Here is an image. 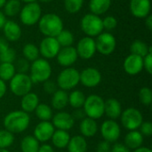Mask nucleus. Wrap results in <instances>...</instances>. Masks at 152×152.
Masks as SVG:
<instances>
[{"mask_svg": "<svg viewBox=\"0 0 152 152\" xmlns=\"http://www.w3.org/2000/svg\"><path fill=\"white\" fill-rule=\"evenodd\" d=\"M30 124L29 114L20 110H13L6 114L4 118V129L10 133L16 134L26 131Z\"/></svg>", "mask_w": 152, "mask_h": 152, "instance_id": "obj_1", "label": "nucleus"}, {"mask_svg": "<svg viewBox=\"0 0 152 152\" xmlns=\"http://www.w3.org/2000/svg\"><path fill=\"white\" fill-rule=\"evenodd\" d=\"M39 31L48 37H56L63 29V21L56 13L48 12L42 15L38 21Z\"/></svg>", "mask_w": 152, "mask_h": 152, "instance_id": "obj_2", "label": "nucleus"}, {"mask_svg": "<svg viewBox=\"0 0 152 152\" xmlns=\"http://www.w3.org/2000/svg\"><path fill=\"white\" fill-rule=\"evenodd\" d=\"M29 77L33 84H43L46 80L50 79L52 76V66L48 60L44 58H38L32 61L29 67Z\"/></svg>", "mask_w": 152, "mask_h": 152, "instance_id": "obj_3", "label": "nucleus"}, {"mask_svg": "<svg viewBox=\"0 0 152 152\" xmlns=\"http://www.w3.org/2000/svg\"><path fill=\"white\" fill-rule=\"evenodd\" d=\"M82 109L87 118L100 119L104 115V100L98 94H90L86 97Z\"/></svg>", "mask_w": 152, "mask_h": 152, "instance_id": "obj_4", "label": "nucleus"}, {"mask_svg": "<svg viewBox=\"0 0 152 152\" xmlns=\"http://www.w3.org/2000/svg\"><path fill=\"white\" fill-rule=\"evenodd\" d=\"M81 30L86 35V37H96L102 32H103L102 19L95 14L87 13L84 15L80 20Z\"/></svg>", "mask_w": 152, "mask_h": 152, "instance_id": "obj_5", "label": "nucleus"}, {"mask_svg": "<svg viewBox=\"0 0 152 152\" xmlns=\"http://www.w3.org/2000/svg\"><path fill=\"white\" fill-rule=\"evenodd\" d=\"M20 22L25 26H34L38 23L42 16V9L37 2L27 3L21 6L19 13Z\"/></svg>", "mask_w": 152, "mask_h": 152, "instance_id": "obj_6", "label": "nucleus"}, {"mask_svg": "<svg viewBox=\"0 0 152 152\" xmlns=\"http://www.w3.org/2000/svg\"><path fill=\"white\" fill-rule=\"evenodd\" d=\"M79 74L80 72L72 67L63 69L57 76L56 84L58 88L69 91L75 88L79 84Z\"/></svg>", "mask_w": 152, "mask_h": 152, "instance_id": "obj_7", "label": "nucleus"}, {"mask_svg": "<svg viewBox=\"0 0 152 152\" xmlns=\"http://www.w3.org/2000/svg\"><path fill=\"white\" fill-rule=\"evenodd\" d=\"M9 82L10 90L15 96L22 97L31 92L33 83L27 73H16Z\"/></svg>", "mask_w": 152, "mask_h": 152, "instance_id": "obj_8", "label": "nucleus"}, {"mask_svg": "<svg viewBox=\"0 0 152 152\" xmlns=\"http://www.w3.org/2000/svg\"><path fill=\"white\" fill-rule=\"evenodd\" d=\"M119 118L121 121V125L128 131L138 130L140 126L143 122L142 112L134 107L124 110Z\"/></svg>", "mask_w": 152, "mask_h": 152, "instance_id": "obj_9", "label": "nucleus"}, {"mask_svg": "<svg viewBox=\"0 0 152 152\" xmlns=\"http://www.w3.org/2000/svg\"><path fill=\"white\" fill-rule=\"evenodd\" d=\"M96 52L102 55H110L117 47L116 37L110 32H102L96 37L95 40Z\"/></svg>", "mask_w": 152, "mask_h": 152, "instance_id": "obj_10", "label": "nucleus"}, {"mask_svg": "<svg viewBox=\"0 0 152 152\" xmlns=\"http://www.w3.org/2000/svg\"><path fill=\"white\" fill-rule=\"evenodd\" d=\"M101 134L104 141L110 143H115L121 135V128L116 120L107 119L102 122L100 127Z\"/></svg>", "mask_w": 152, "mask_h": 152, "instance_id": "obj_11", "label": "nucleus"}, {"mask_svg": "<svg viewBox=\"0 0 152 152\" xmlns=\"http://www.w3.org/2000/svg\"><path fill=\"white\" fill-rule=\"evenodd\" d=\"M76 51L77 56L83 60H89L93 58L96 53L95 40L90 37H84L81 38L77 45Z\"/></svg>", "mask_w": 152, "mask_h": 152, "instance_id": "obj_12", "label": "nucleus"}, {"mask_svg": "<svg viewBox=\"0 0 152 152\" xmlns=\"http://www.w3.org/2000/svg\"><path fill=\"white\" fill-rule=\"evenodd\" d=\"M39 53L45 60L53 59L57 56L61 46L55 37H45L39 45Z\"/></svg>", "mask_w": 152, "mask_h": 152, "instance_id": "obj_13", "label": "nucleus"}, {"mask_svg": "<svg viewBox=\"0 0 152 152\" xmlns=\"http://www.w3.org/2000/svg\"><path fill=\"white\" fill-rule=\"evenodd\" d=\"M102 78V77L101 72L93 67L84 69L79 74V83L88 88L97 86L101 83Z\"/></svg>", "mask_w": 152, "mask_h": 152, "instance_id": "obj_14", "label": "nucleus"}, {"mask_svg": "<svg viewBox=\"0 0 152 152\" xmlns=\"http://www.w3.org/2000/svg\"><path fill=\"white\" fill-rule=\"evenodd\" d=\"M52 120L53 126L58 130L69 131L72 129L75 125V119L73 118L72 115L63 110H61L53 115Z\"/></svg>", "mask_w": 152, "mask_h": 152, "instance_id": "obj_15", "label": "nucleus"}, {"mask_svg": "<svg viewBox=\"0 0 152 152\" xmlns=\"http://www.w3.org/2000/svg\"><path fill=\"white\" fill-rule=\"evenodd\" d=\"M55 131L54 126L50 121H40L34 128L33 136L39 142H46L51 140Z\"/></svg>", "mask_w": 152, "mask_h": 152, "instance_id": "obj_16", "label": "nucleus"}, {"mask_svg": "<svg viewBox=\"0 0 152 152\" xmlns=\"http://www.w3.org/2000/svg\"><path fill=\"white\" fill-rule=\"evenodd\" d=\"M59 65L69 68L71 67L75 62L77 61V53L76 48L74 46H68V47H61L57 56L55 57Z\"/></svg>", "mask_w": 152, "mask_h": 152, "instance_id": "obj_17", "label": "nucleus"}, {"mask_svg": "<svg viewBox=\"0 0 152 152\" xmlns=\"http://www.w3.org/2000/svg\"><path fill=\"white\" fill-rule=\"evenodd\" d=\"M130 12L133 16L138 19H145L151 11V0H130Z\"/></svg>", "mask_w": 152, "mask_h": 152, "instance_id": "obj_18", "label": "nucleus"}, {"mask_svg": "<svg viewBox=\"0 0 152 152\" xmlns=\"http://www.w3.org/2000/svg\"><path fill=\"white\" fill-rule=\"evenodd\" d=\"M124 70L130 76H136L143 69V58L134 54H129L123 63Z\"/></svg>", "mask_w": 152, "mask_h": 152, "instance_id": "obj_19", "label": "nucleus"}, {"mask_svg": "<svg viewBox=\"0 0 152 152\" xmlns=\"http://www.w3.org/2000/svg\"><path fill=\"white\" fill-rule=\"evenodd\" d=\"M122 111V105L118 100L110 98L104 101V115L108 117V119L117 120L120 118Z\"/></svg>", "mask_w": 152, "mask_h": 152, "instance_id": "obj_20", "label": "nucleus"}, {"mask_svg": "<svg viewBox=\"0 0 152 152\" xmlns=\"http://www.w3.org/2000/svg\"><path fill=\"white\" fill-rule=\"evenodd\" d=\"M2 29L4 38L8 42H16L21 37V28L20 25L13 20H6Z\"/></svg>", "mask_w": 152, "mask_h": 152, "instance_id": "obj_21", "label": "nucleus"}, {"mask_svg": "<svg viewBox=\"0 0 152 152\" xmlns=\"http://www.w3.org/2000/svg\"><path fill=\"white\" fill-rule=\"evenodd\" d=\"M99 131V127L96 120L86 117L79 123V132L80 135L86 138L94 137Z\"/></svg>", "mask_w": 152, "mask_h": 152, "instance_id": "obj_22", "label": "nucleus"}, {"mask_svg": "<svg viewBox=\"0 0 152 152\" xmlns=\"http://www.w3.org/2000/svg\"><path fill=\"white\" fill-rule=\"evenodd\" d=\"M39 98L36 93L29 92L23 95L20 100V110L28 114L35 111L36 108L39 104Z\"/></svg>", "mask_w": 152, "mask_h": 152, "instance_id": "obj_23", "label": "nucleus"}, {"mask_svg": "<svg viewBox=\"0 0 152 152\" xmlns=\"http://www.w3.org/2000/svg\"><path fill=\"white\" fill-rule=\"evenodd\" d=\"M69 105V94L67 91L58 89L54 94H52L51 107L56 110H62Z\"/></svg>", "mask_w": 152, "mask_h": 152, "instance_id": "obj_24", "label": "nucleus"}, {"mask_svg": "<svg viewBox=\"0 0 152 152\" xmlns=\"http://www.w3.org/2000/svg\"><path fill=\"white\" fill-rule=\"evenodd\" d=\"M144 142V136L138 130L129 131L125 136L124 144L129 150H135L141 146H142Z\"/></svg>", "mask_w": 152, "mask_h": 152, "instance_id": "obj_25", "label": "nucleus"}, {"mask_svg": "<svg viewBox=\"0 0 152 152\" xmlns=\"http://www.w3.org/2000/svg\"><path fill=\"white\" fill-rule=\"evenodd\" d=\"M67 149L68 152H86L88 149L86 139L82 135H74L70 137Z\"/></svg>", "mask_w": 152, "mask_h": 152, "instance_id": "obj_26", "label": "nucleus"}, {"mask_svg": "<svg viewBox=\"0 0 152 152\" xmlns=\"http://www.w3.org/2000/svg\"><path fill=\"white\" fill-rule=\"evenodd\" d=\"M69 139H70V135L68 131L58 130V129H55V131L51 138L53 145L55 148L60 149V150L67 148Z\"/></svg>", "mask_w": 152, "mask_h": 152, "instance_id": "obj_27", "label": "nucleus"}, {"mask_svg": "<svg viewBox=\"0 0 152 152\" xmlns=\"http://www.w3.org/2000/svg\"><path fill=\"white\" fill-rule=\"evenodd\" d=\"M111 5V0H90L89 9L91 13L101 16L107 12Z\"/></svg>", "mask_w": 152, "mask_h": 152, "instance_id": "obj_28", "label": "nucleus"}, {"mask_svg": "<svg viewBox=\"0 0 152 152\" xmlns=\"http://www.w3.org/2000/svg\"><path fill=\"white\" fill-rule=\"evenodd\" d=\"M130 53L131 54L138 55L143 58L149 53H152V47L148 45L142 40L136 39L130 45Z\"/></svg>", "mask_w": 152, "mask_h": 152, "instance_id": "obj_29", "label": "nucleus"}, {"mask_svg": "<svg viewBox=\"0 0 152 152\" xmlns=\"http://www.w3.org/2000/svg\"><path fill=\"white\" fill-rule=\"evenodd\" d=\"M40 146V142L33 135H26L20 141L21 152H37Z\"/></svg>", "mask_w": 152, "mask_h": 152, "instance_id": "obj_30", "label": "nucleus"}, {"mask_svg": "<svg viewBox=\"0 0 152 152\" xmlns=\"http://www.w3.org/2000/svg\"><path fill=\"white\" fill-rule=\"evenodd\" d=\"M34 112L40 121H50L53 116L52 107L46 103H39Z\"/></svg>", "mask_w": 152, "mask_h": 152, "instance_id": "obj_31", "label": "nucleus"}, {"mask_svg": "<svg viewBox=\"0 0 152 152\" xmlns=\"http://www.w3.org/2000/svg\"><path fill=\"white\" fill-rule=\"evenodd\" d=\"M86 95L80 90H74L69 94V104L75 110L81 109L85 103Z\"/></svg>", "mask_w": 152, "mask_h": 152, "instance_id": "obj_32", "label": "nucleus"}, {"mask_svg": "<svg viewBox=\"0 0 152 152\" xmlns=\"http://www.w3.org/2000/svg\"><path fill=\"white\" fill-rule=\"evenodd\" d=\"M4 14L8 17L18 15L21 9V2L19 0H7L4 5Z\"/></svg>", "mask_w": 152, "mask_h": 152, "instance_id": "obj_33", "label": "nucleus"}, {"mask_svg": "<svg viewBox=\"0 0 152 152\" xmlns=\"http://www.w3.org/2000/svg\"><path fill=\"white\" fill-rule=\"evenodd\" d=\"M22 54H23L24 59H26L28 61H31V62L37 60L40 55L38 47L32 43H28L23 46Z\"/></svg>", "mask_w": 152, "mask_h": 152, "instance_id": "obj_34", "label": "nucleus"}, {"mask_svg": "<svg viewBox=\"0 0 152 152\" xmlns=\"http://www.w3.org/2000/svg\"><path fill=\"white\" fill-rule=\"evenodd\" d=\"M16 73V69L13 63L0 62V79L4 82L10 81Z\"/></svg>", "mask_w": 152, "mask_h": 152, "instance_id": "obj_35", "label": "nucleus"}, {"mask_svg": "<svg viewBox=\"0 0 152 152\" xmlns=\"http://www.w3.org/2000/svg\"><path fill=\"white\" fill-rule=\"evenodd\" d=\"M55 38L61 47L72 46L74 40H75L74 35L72 34V32L68 29H64V28L59 33V35Z\"/></svg>", "mask_w": 152, "mask_h": 152, "instance_id": "obj_36", "label": "nucleus"}, {"mask_svg": "<svg viewBox=\"0 0 152 152\" xmlns=\"http://www.w3.org/2000/svg\"><path fill=\"white\" fill-rule=\"evenodd\" d=\"M14 142V134L5 129L0 130V149H8Z\"/></svg>", "mask_w": 152, "mask_h": 152, "instance_id": "obj_37", "label": "nucleus"}, {"mask_svg": "<svg viewBox=\"0 0 152 152\" xmlns=\"http://www.w3.org/2000/svg\"><path fill=\"white\" fill-rule=\"evenodd\" d=\"M64 8L69 13L78 12L84 5V0H64Z\"/></svg>", "mask_w": 152, "mask_h": 152, "instance_id": "obj_38", "label": "nucleus"}, {"mask_svg": "<svg viewBox=\"0 0 152 152\" xmlns=\"http://www.w3.org/2000/svg\"><path fill=\"white\" fill-rule=\"evenodd\" d=\"M139 100L144 106H150L152 102V91L150 87H142L139 92Z\"/></svg>", "mask_w": 152, "mask_h": 152, "instance_id": "obj_39", "label": "nucleus"}, {"mask_svg": "<svg viewBox=\"0 0 152 152\" xmlns=\"http://www.w3.org/2000/svg\"><path fill=\"white\" fill-rule=\"evenodd\" d=\"M15 60H16V52L12 47H9L6 51L0 53V62L13 63Z\"/></svg>", "mask_w": 152, "mask_h": 152, "instance_id": "obj_40", "label": "nucleus"}, {"mask_svg": "<svg viewBox=\"0 0 152 152\" xmlns=\"http://www.w3.org/2000/svg\"><path fill=\"white\" fill-rule=\"evenodd\" d=\"M102 26L103 29H106L108 31L113 30L118 26V20L114 16L108 15L104 19H102Z\"/></svg>", "mask_w": 152, "mask_h": 152, "instance_id": "obj_41", "label": "nucleus"}, {"mask_svg": "<svg viewBox=\"0 0 152 152\" xmlns=\"http://www.w3.org/2000/svg\"><path fill=\"white\" fill-rule=\"evenodd\" d=\"M16 69L17 73H27L29 70V61H28L26 59L21 58L17 61V63L14 65Z\"/></svg>", "mask_w": 152, "mask_h": 152, "instance_id": "obj_42", "label": "nucleus"}, {"mask_svg": "<svg viewBox=\"0 0 152 152\" xmlns=\"http://www.w3.org/2000/svg\"><path fill=\"white\" fill-rule=\"evenodd\" d=\"M43 88L46 94H51V95L58 90V86H57L56 82H54L51 79H48L43 83Z\"/></svg>", "mask_w": 152, "mask_h": 152, "instance_id": "obj_43", "label": "nucleus"}, {"mask_svg": "<svg viewBox=\"0 0 152 152\" xmlns=\"http://www.w3.org/2000/svg\"><path fill=\"white\" fill-rule=\"evenodd\" d=\"M140 133L146 137L152 135V123L151 121H143L139 127Z\"/></svg>", "mask_w": 152, "mask_h": 152, "instance_id": "obj_44", "label": "nucleus"}, {"mask_svg": "<svg viewBox=\"0 0 152 152\" xmlns=\"http://www.w3.org/2000/svg\"><path fill=\"white\" fill-rule=\"evenodd\" d=\"M143 69L150 74H152V53H149L143 57Z\"/></svg>", "mask_w": 152, "mask_h": 152, "instance_id": "obj_45", "label": "nucleus"}, {"mask_svg": "<svg viewBox=\"0 0 152 152\" xmlns=\"http://www.w3.org/2000/svg\"><path fill=\"white\" fill-rule=\"evenodd\" d=\"M96 152H111L110 143L104 140L101 141L96 147Z\"/></svg>", "mask_w": 152, "mask_h": 152, "instance_id": "obj_46", "label": "nucleus"}, {"mask_svg": "<svg viewBox=\"0 0 152 152\" xmlns=\"http://www.w3.org/2000/svg\"><path fill=\"white\" fill-rule=\"evenodd\" d=\"M111 152H131L124 143L121 142H115L114 145L111 146Z\"/></svg>", "mask_w": 152, "mask_h": 152, "instance_id": "obj_47", "label": "nucleus"}, {"mask_svg": "<svg viewBox=\"0 0 152 152\" xmlns=\"http://www.w3.org/2000/svg\"><path fill=\"white\" fill-rule=\"evenodd\" d=\"M71 115H72L74 119H77V120H82L83 118H85L86 117L82 108L81 109H77L73 112V114H71Z\"/></svg>", "mask_w": 152, "mask_h": 152, "instance_id": "obj_48", "label": "nucleus"}, {"mask_svg": "<svg viewBox=\"0 0 152 152\" xmlns=\"http://www.w3.org/2000/svg\"><path fill=\"white\" fill-rule=\"evenodd\" d=\"M10 47L9 42L3 37H0V53L6 51Z\"/></svg>", "mask_w": 152, "mask_h": 152, "instance_id": "obj_49", "label": "nucleus"}, {"mask_svg": "<svg viewBox=\"0 0 152 152\" xmlns=\"http://www.w3.org/2000/svg\"><path fill=\"white\" fill-rule=\"evenodd\" d=\"M37 152H54V149L50 144L43 143V144H40Z\"/></svg>", "mask_w": 152, "mask_h": 152, "instance_id": "obj_50", "label": "nucleus"}, {"mask_svg": "<svg viewBox=\"0 0 152 152\" xmlns=\"http://www.w3.org/2000/svg\"><path fill=\"white\" fill-rule=\"evenodd\" d=\"M6 91H7V86L5 82L0 79V99H2L5 95Z\"/></svg>", "mask_w": 152, "mask_h": 152, "instance_id": "obj_51", "label": "nucleus"}, {"mask_svg": "<svg viewBox=\"0 0 152 152\" xmlns=\"http://www.w3.org/2000/svg\"><path fill=\"white\" fill-rule=\"evenodd\" d=\"M145 26L148 28V29L151 30L152 29V15L149 14L145 19Z\"/></svg>", "mask_w": 152, "mask_h": 152, "instance_id": "obj_52", "label": "nucleus"}, {"mask_svg": "<svg viewBox=\"0 0 152 152\" xmlns=\"http://www.w3.org/2000/svg\"><path fill=\"white\" fill-rule=\"evenodd\" d=\"M133 152H152L151 149L149 147H144V146H141L135 150H134Z\"/></svg>", "mask_w": 152, "mask_h": 152, "instance_id": "obj_53", "label": "nucleus"}, {"mask_svg": "<svg viewBox=\"0 0 152 152\" xmlns=\"http://www.w3.org/2000/svg\"><path fill=\"white\" fill-rule=\"evenodd\" d=\"M6 20H6L5 15L4 14L3 12L0 11V29L3 28V27H4V23H5Z\"/></svg>", "mask_w": 152, "mask_h": 152, "instance_id": "obj_54", "label": "nucleus"}, {"mask_svg": "<svg viewBox=\"0 0 152 152\" xmlns=\"http://www.w3.org/2000/svg\"><path fill=\"white\" fill-rule=\"evenodd\" d=\"M7 0H0V9H2L4 7V5L5 4Z\"/></svg>", "mask_w": 152, "mask_h": 152, "instance_id": "obj_55", "label": "nucleus"}, {"mask_svg": "<svg viewBox=\"0 0 152 152\" xmlns=\"http://www.w3.org/2000/svg\"><path fill=\"white\" fill-rule=\"evenodd\" d=\"M20 2H24V3H32V2H37V0H19Z\"/></svg>", "mask_w": 152, "mask_h": 152, "instance_id": "obj_56", "label": "nucleus"}, {"mask_svg": "<svg viewBox=\"0 0 152 152\" xmlns=\"http://www.w3.org/2000/svg\"><path fill=\"white\" fill-rule=\"evenodd\" d=\"M38 1H40V2H42V3H50V2H52L53 0H38Z\"/></svg>", "mask_w": 152, "mask_h": 152, "instance_id": "obj_57", "label": "nucleus"}, {"mask_svg": "<svg viewBox=\"0 0 152 152\" xmlns=\"http://www.w3.org/2000/svg\"><path fill=\"white\" fill-rule=\"evenodd\" d=\"M0 152H10L7 149H0Z\"/></svg>", "mask_w": 152, "mask_h": 152, "instance_id": "obj_58", "label": "nucleus"}]
</instances>
